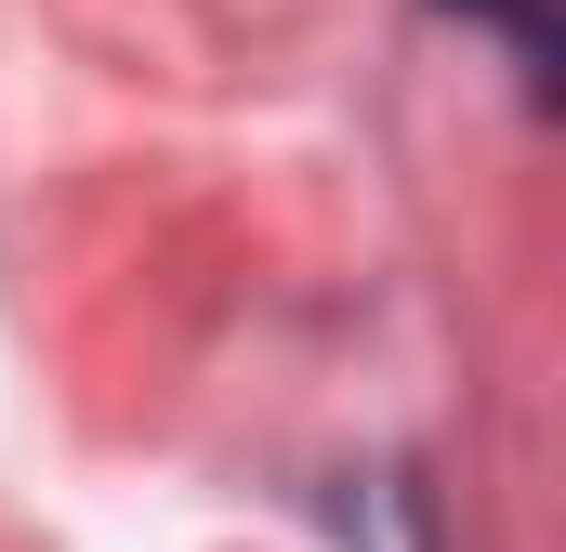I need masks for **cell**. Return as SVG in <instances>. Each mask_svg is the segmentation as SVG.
Masks as SVG:
<instances>
[{
  "label": "cell",
  "mask_w": 566,
  "mask_h": 552,
  "mask_svg": "<svg viewBox=\"0 0 566 552\" xmlns=\"http://www.w3.org/2000/svg\"><path fill=\"white\" fill-rule=\"evenodd\" d=\"M488 13H501V26H514V40H541V0H488Z\"/></svg>",
  "instance_id": "6da1fadb"
}]
</instances>
